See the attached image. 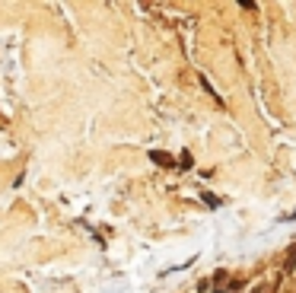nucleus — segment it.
<instances>
[{"label": "nucleus", "instance_id": "obj_2", "mask_svg": "<svg viewBox=\"0 0 296 293\" xmlns=\"http://www.w3.org/2000/svg\"><path fill=\"white\" fill-rule=\"evenodd\" d=\"M284 271L293 274L296 271V246H290V252H286V262H284Z\"/></svg>", "mask_w": 296, "mask_h": 293}, {"label": "nucleus", "instance_id": "obj_1", "mask_svg": "<svg viewBox=\"0 0 296 293\" xmlns=\"http://www.w3.org/2000/svg\"><path fill=\"white\" fill-rule=\"evenodd\" d=\"M150 160H153V162H160V166H169V169L176 166V160H172L169 153H160V150H153V153H150Z\"/></svg>", "mask_w": 296, "mask_h": 293}, {"label": "nucleus", "instance_id": "obj_4", "mask_svg": "<svg viewBox=\"0 0 296 293\" xmlns=\"http://www.w3.org/2000/svg\"><path fill=\"white\" fill-rule=\"evenodd\" d=\"M214 293H230V290H214Z\"/></svg>", "mask_w": 296, "mask_h": 293}, {"label": "nucleus", "instance_id": "obj_3", "mask_svg": "<svg viewBox=\"0 0 296 293\" xmlns=\"http://www.w3.org/2000/svg\"><path fill=\"white\" fill-rule=\"evenodd\" d=\"M252 293H268V287H264V284H261V287H255Z\"/></svg>", "mask_w": 296, "mask_h": 293}]
</instances>
